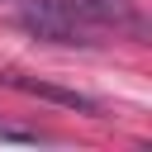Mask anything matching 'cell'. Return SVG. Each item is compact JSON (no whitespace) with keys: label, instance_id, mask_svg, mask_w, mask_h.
Listing matches in <instances>:
<instances>
[{"label":"cell","instance_id":"6da1fadb","mask_svg":"<svg viewBox=\"0 0 152 152\" xmlns=\"http://www.w3.org/2000/svg\"><path fill=\"white\" fill-rule=\"evenodd\" d=\"M14 19H19V28H28L43 43H62V48H95L100 43L95 38L100 24L86 19L81 10H71L66 0H19Z\"/></svg>","mask_w":152,"mask_h":152},{"label":"cell","instance_id":"7a4b0ae2","mask_svg":"<svg viewBox=\"0 0 152 152\" xmlns=\"http://www.w3.org/2000/svg\"><path fill=\"white\" fill-rule=\"evenodd\" d=\"M0 86L10 90H24V95H38V100H52L62 109H81V114H100V100L81 95V90H66V86H52V81H28L19 71H0Z\"/></svg>","mask_w":152,"mask_h":152},{"label":"cell","instance_id":"3957f363","mask_svg":"<svg viewBox=\"0 0 152 152\" xmlns=\"http://www.w3.org/2000/svg\"><path fill=\"white\" fill-rule=\"evenodd\" d=\"M71 10H81L86 19H95L100 28H142V19H138V10H133V0H66Z\"/></svg>","mask_w":152,"mask_h":152},{"label":"cell","instance_id":"277c9868","mask_svg":"<svg viewBox=\"0 0 152 152\" xmlns=\"http://www.w3.org/2000/svg\"><path fill=\"white\" fill-rule=\"evenodd\" d=\"M0 142H28V147H33V142H52V138L38 133V128H19V124H5V119H0Z\"/></svg>","mask_w":152,"mask_h":152},{"label":"cell","instance_id":"5b68a950","mask_svg":"<svg viewBox=\"0 0 152 152\" xmlns=\"http://www.w3.org/2000/svg\"><path fill=\"white\" fill-rule=\"evenodd\" d=\"M0 5H5V10H14V5H19V0H0Z\"/></svg>","mask_w":152,"mask_h":152}]
</instances>
